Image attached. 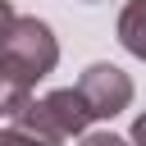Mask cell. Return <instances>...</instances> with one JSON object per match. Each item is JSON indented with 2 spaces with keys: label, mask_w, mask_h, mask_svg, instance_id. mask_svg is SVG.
<instances>
[{
  "label": "cell",
  "mask_w": 146,
  "mask_h": 146,
  "mask_svg": "<svg viewBox=\"0 0 146 146\" xmlns=\"http://www.w3.org/2000/svg\"><path fill=\"white\" fill-rule=\"evenodd\" d=\"M59 41L46 18H14L0 32V119H18V110L32 100V87L55 73Z\"/></svg>",
  "instance_id": "obj_1"
},
{
  "label": "cell",
  "mask_w": 146,
  "mask_h": 146,
  "mask_svg": "<svg viewBox=\"0 0 146 146\" xmlns=\"http://www.w3.org/2000/svg\"><path fill=\"white\" fill-rule=\"evenodd\" d=\"M91 123H96V119H91L87 100H82L73 87H59V91H46L41 100H27L9 128L27 132V137H36V141H46V146H59V141L82 137Z\"/></svg>",
  "instance_id": "obj_2"
},
{
  "label": "cell",
  "mask_w": 146,
  "mask_h": 146,
  "mask_svg": "<svg viewBox=\"0 0 146 146\" xmlns=\"http://www.w3.org/2000/svg\"><path fill=\"white\" fill-rule=\"evenodd\" d=\"M73 91L87 100L91 119H114V114H123V110L132 105V78H128L119 64H105V59H100V64H87Z\"/></svg>",
  "instance_id": "obj_3"
},
{
  "label": "cell",
  "mask_w": 146,
  "mask_h": 146,
  "mask_svg": "<svg viewBox=\"0 0 146 146\" xmlns=\"http://www.w3.org/2000/svg\"><path fill=\"white\" fill-rule=\"evenodd\" d=\"M119 46L146 64V0H128L119 9Z\"/></svg>",
  "instance_id": "obj_4"
},
{
  "label": "cell",
  "mask_w": 146,
  "mask_h": 146,
  "mask_svg": "<svg viewBox=\"0 0 146 146\" xmlns=\"http://www.w3.org/2000/svg\"><path fill=\"white\" fill-rule=\"evenodd\" d=\"M0 146H46V141H36V137H27L18 128H0Z\"/></svg>",
  "instance_id": "obj_5"
},
{
  "label": "cell",
  "mask_w": 146,
  "mask_h": 146,
  "mask_svg": "<svg viewBox=\"0 0 146 146\" xmlns=\"http://www.w3.org/2000/svg\"><path fill=\"white\" fill-rule=\"evenodd\" d=\"M78 146H128L123 137H114V132H87Z\"/></svg>",
  "instance_id": "obj_6"
},
{
  "label": "cell",
  "mask_w": 146,
  "mask_h": 146,
  "mask_svg": "<svg viewBox=\"0 0 146 146\" xmlns=\"http://www.w3.org/2000/svg\"><path fill=\"white\" fill-rule=\"evenodd\" d=\"M128 146H146V110L132 119V137H128Z\"/></svg>",
  "instance_id": "obj_7"
},
{
  "label": "cell",
  "mask_w": 146,
  "mask_h": 146,
  "mask_svg": "<svg viewBox=\"0 0 146 146\" xmlns=\"http://www.w3.org/2000/svg\"><path fill=\"white\" fill-rule=\"evenodd\" d=\"M14 18H18V14H14V5H9V0H0V32H5Z\"/></svg>",
  "instance_id": "obj_8"
}]
</instances>
